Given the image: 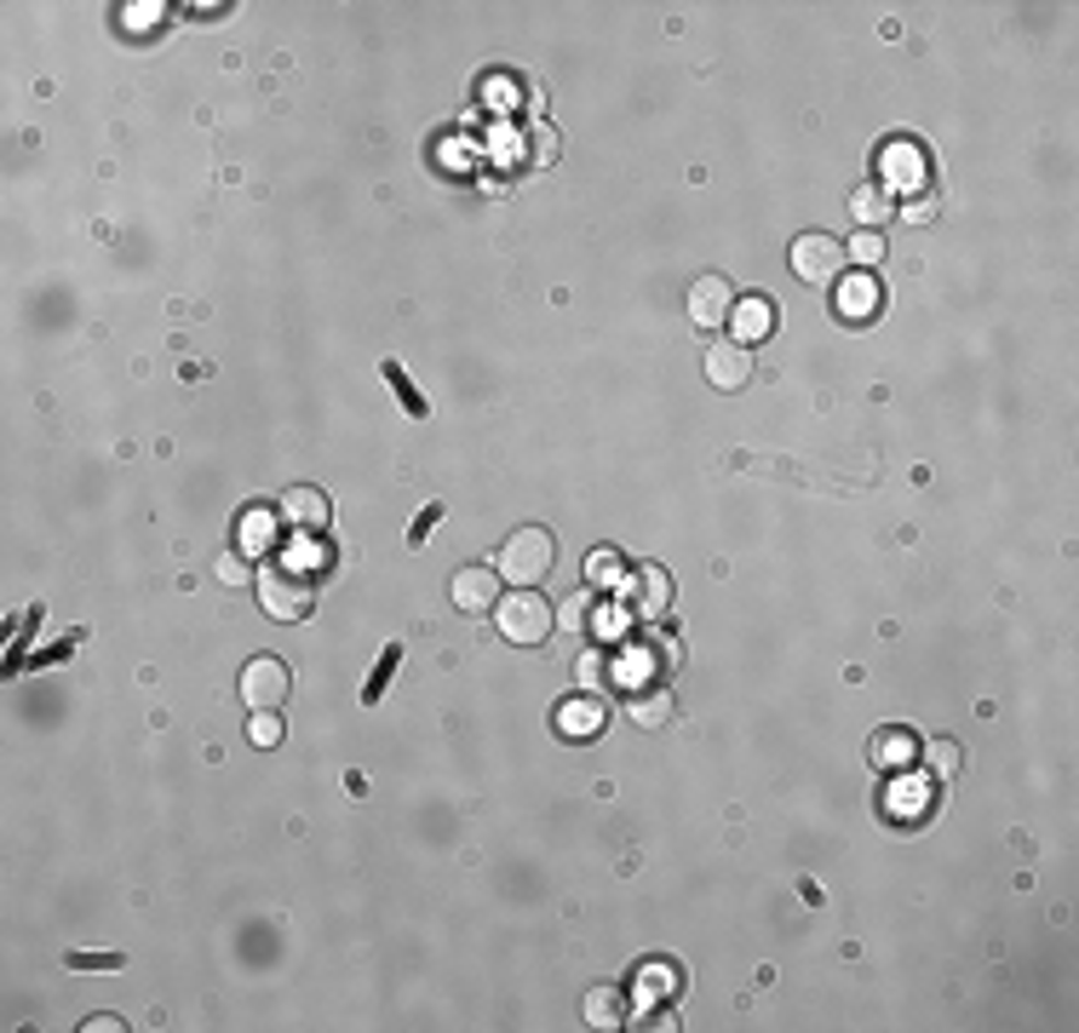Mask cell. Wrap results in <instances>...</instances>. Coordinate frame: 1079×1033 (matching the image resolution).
<instances>
[{
  "label": "cell",
  "mask_w": 1079,
  "mask_h": 1033,
  "mask_svg": "<svg viewBox=\"0 0 1079 1033\" xmlns=\"http://www.w3.org/2000/svg\"><path fill=\"white\" fill-rule=\"evenodd\" d=\"M551 563H558V540L546 535V528H517V535H506V546L494 551V574L506 586H540Z\"/></svg>",
  "instance_id": "cell-1"
},
{
  "label": "cell",
  "mask_w": 1079,
  "mask_h": 1033,
  "mask_svg": "<svg viewBox=\"0 0 1079 1033\" xmlns=\"http://www.w3.org/2000/svg\"><path fill=\"white\" fill-rule=\"evenodd\" d=\"M494 626H499V638H506V643L529 649V643H546V632L558 626V615H551V603L535 586H512V592H499V603H494Z\"/></svg>",
  "instance_id": "cell-2"
},
{
  "label": "cell",
  "mask_w": 1079,
  "mask_h": 1033,
  "mask_svg": "<svg viewBox=\"0 0 1079 1033\" xmlns=\"http://www.w3.org/2000/svg\"><path fill=\"white\" fill-rule=\"evenodd\" d=\"M793 276H798V282H810V288H833L844 276V242L821 236V231L798 236L793 242Z\"/></svg>",
  "instance_id": "cell-3"
},
{
  "label": "cell",
  "mask_w": 1079,
  "mask_h": 1033,
  "mask_svg": "<svg viewBox=\"0 0 1079 1033\" xmlns=\"http://www.w3.org/2000/svg\"><path fill=\"white\" fill-rule=\"evenodd\" d=\"M259 603H265L270 620H299V615H311V581L293 574V569H265L259 574Z\"/></svg>",
  "instance_id": "cell-4"
},
{
  "label": "cell",
  "mask_w": 1079,
  "mask_h": 1033,
  "mask_svg": "<svg viewBox=\"0 0 1079 1033\" xmlns=\"http://www.w3.org/2000/svg\"><path fill=\"white\" fill-rule=\"evenodd\" d=\"M288 684H293V677H288V666L276 661V654H254V661L241 666V700H247L254 712L282 707V700H288Z\"/></svg>",
  "instance_id": "cell-5"
},
{
  "label": "cell",
  "mask_w": 1079,
  "mask_h": 1033,
  "mask_svg": "<svg viewBox=\"0 0 1079 1033\" xmlns=\"http://www.w3.org/2000/svg\"><path fill=\"white\" fill-rule=\"evenodd\" d=\"M448 597H454L460 615H488L494 603H499V574L483 569V563H465L454 581H448Z\"/></svg>",
  "instance_id": "cell-6"
},
{
  "label": "cell",
  "mask_w": 1079,
  "mask_h": 1033,
  "mask_svg": "<svg viewBox=\"0 0 1079 1033\" xmlns=\"http://www.w3.org/2000/svg\"><path fill=\"white\" fill-rule=\"evenodd\" d=\"M626 597H632V615L643 620H661L672 609V574L661 563H643L632 581H626Z\"/></svg>",
  "instance_id": "cell-7"
},
{
  "label": "cell",
  "mask_w": 1079,
  "mask_h": 1033,
  "mask_svg": "<svg viewBox=\"0 0 1079 1033\" xmlns=\"http://www.w3.org/2000/svg\"><path fill=\"white\" fill-rule=\"evenodd\" d=\"M878 299H885V288L873 282V270H850V276H839V282H833V305H839L844 322L878 316Z\"/></svg>",
  "instance_id": "cell-8"
},
{
  "label": "cell",
  "mask_w": 1079,
  "mask_h": 1033,
  "mask_svg": "<svg viewBox=\"0 0 1079 1033\" xmlns=\"http://www.w3.org/2000/svg\"><path fill=\"white\" fill-rule=\"evenodd\" d=\"M730 311H735V293H730L723 276H700V282L689 288V322L695 327H723Z\"/></svg>",
  "instance_id": "cell-9"
},
{
  "label": "cell",
  "mask_w": 1079,
  "mask_h": 1033,
  "mask_svg": "<svg viewBox=\"0 0 1079 1033\" xmlns=\"http://www.w3.org/2000/svg\"><path fill=\"white\" fill-rule=\"evenodd\" d=\"M707 380H712L718 391H741V385L752 380V350L735 345V339L707 345Z\"/></svg>",
  "instance_id": "cell-10"
},
{
  "label": "cell",
  "mask_w": 1079,
  "mask_h": 1033,
  "mask_svg": "<svg viewBox=\"0 0 1079 1033\" xmlns=\"http://www.w3.org/2000/svg\"><path fill=\"white\" fill-rule=\"evenodd\" d=\"M604 723H609V700L592 695V689L558 707V736H569V741H586V736H597Z\"/></svg>",
  "instance_id": "cell-11"
},
{
  "label": "cell",
  "mask_w": 1079,
  "mask_h": 1033,
  "mask_svg": "<svg viewBox=\"0 0 1079 1033\" xmlns=\"http://www.w3.org/2000/svg\"><path fill=\"white\" fill-rule=\"evenodd\" d=\"M924 179H931V167H924V149L896 138V144L885 149V190H924Z\"/></svg>",
  "instance_id": "cell-12"
},
{
  "label": "cell",
  "mask_w": 1079,
  "mask_h": 1033,
  "mask_svg": "<svg viewBox=\"0 0 1079 1033\" xmlns=\"http://www.w3.org/2000/svg\"><path fill=\"white\" fill-rule=\"evenodd\" d=\"M282 517H288L293 528H305V535H322L334 512H328V494H322V489H305V483H299V489L282 494Z\"/></svg>",
  "instance_id": "cell-13"
},
{
  "label": "cell",
  "mask_w": 1079,
  "mask_h": 1033,
  "mask_svg": "<svg viewBox=\"0 0 1079 1033\" xmlns=\"http://www.w3.org/2000/svg\"><path fill=\"white\" fill-rule=\"evenodd\" d=\"M769 327H775V305H769V299H758V293L735 299V311H730V334H735V345H758V339H769Z\"/></svg>",
  "instance_id": "cell-14"
},
{
  "label": "cell",
  "mask_w": 1079,
  "mask_h": 1033,
  "mask_svg": "<svg viewBox=\"0 0 1079 1033\" xmlns=\"http://www.w3.org/2000/svg\"><path fill=\"white\" fill-rule=\"evenodd\" d=\"M885 810H890L896 821H908V816H924V810H931V781L901 770V775L890 781V787H885Z\"/></svg>",
  "instance_id": "cell-15"
},
{
  "label": "cell",
  "mask_w": 1079,
  "mask_h": 1033,
  "mask_svg": "<svg viewBox=\"0 0 1079 1033\" xmlns=\"http://www.w3.org/2000/svg\"><path fill=\"white\" fill-rule=\"evenodd\" d=\"M626 712H632V723H638V729H661V723L677 712V700H672L666 689L649 684V689H638L632 700H626Z\"/></svg>",
  "instance_id": "cell-16"
},
{
  "label": "cell",
  "mask_w": 1079,
  "mask_h": 1033,
  "mask_svg": "<svg viewBox=\"0 0 1079 1033\" xmlns=\"http://www.w3.org/2000/svg\"><path fill=\"white\" fill-rule=\"evenodd\" d=\"M873 759L885 764V770H908L919 759V741L908 736V729H878V736H873Z\"/></svg>",
  "instance_id": "cell-17"
},
{
  "label": "cell",
  "mask_w": 1079,
  "mask_h": 1033,
  "mask_svg": "<svg viewBox=\"0 0 1079 1033\" xmlns=\"http://www.w3.org/2000/svg\"><path fill=\"white\" fill-rule=\"evenodd\" d=\"M850 213H856V224L862 231H878L890 213H896V201H890V190L885 184H862L856 195H850Z\"/></svg>",
  "instance_id": "cell-18"
},
{
  "label": "cell",
  "mask_w": 1079,
  "mask_h": 1033,
  "mask_svg": "<svg viewBox=\"0 0 1079 1033\" xmlns=\"http://www.w3.org/2000/svg\"><path fill=\"white\" fill-rule=\"evenodd\" d=\"M655 672H666V666H661V654L649 649V643H638V649H620V661H615V684H638V689H643Z\"/></svg>",
  "instance_id": "cell-19"
},
{
  "label": "cell",
  "mask_w": 1079,
  "mask_h": 1033,
  "mask_svg": "<svg viewBox=\"0 0 1079 1033\" xmlns=\"http://www.w3.org/2000/svg\"><path fill=\"white\" fill-rule=\"evenodd\" d=\"M276 517H282V512H265V506L241 512V551H247V558H259V551L276 546Z\"/></svg>",
  "instance_id": "cell-20"
},
{
  "label": "cell",
  "mask_w": 1079,
  "mask_h": 1033,
  "mask_svg": "<svg viewBox=\"0 0 1079 1033\" xmlns=\"http://www.w3.org/2000/svg\"><path fill=\"white\" fill-rule=\"evenodd\" d=\"M581 1017H586L592 1028H620V1017H626L620 988H592V993H586V1004H581Z\"/></svg>",
  "instance_id": "cell-21"
},
{
  "label": "cell",
  "mask_w": 1079,
  "mask_h": 1033,
  "mask_svg": "<svg viewBox=\"0 0 1079 1033\" xmlns=\"http://www.w3.org/2000/svg\"><path fill=\"white\" fill-rule=\"evenodd\" d=\"M574 672H581V684H586L592 695H604V689L615 684V661H609V654H581V661H574Z\"/></svg>",
  "instance_id": "cell-22"
},
{
  "label": "cell",
  "mask_w": 1079,
  "mask_h": 1033,
  "mask_svg": "<svg viewBox=\"0 0 1079 1033\" xmlns=\"http://www.w3.org/2000/svg\"><path fill=\"white\" fill-rule=\"evenodd\" d=\"M844 259H856V270L878 265V259H885V236H878V231H856V236L844 242Z\"/></svg>",
  "instance_id": "cell-23"
},
{
  "label": "cell",
  "mask_w": 1079,
  "mask_h": 1033,
  "mask_svg": "<svg viewBox=\"0 0 1079 1033\" xmlns=\"http://www.w3.org/2000/svg\"><path fill=\"white\" fill-rule=\"evenodd\" d=\"M677 988V970L672 965H643L638 970V999L649 1004V999H661V993H672Z\"/></svg>",
  "instance_id": "cell-24"
},
{
  "label": "cell",
  "mask_w": 1079,
  "mask_h": 1033,
  "mask_svg": "<svg viewBox=\"0 0 1079 1033\" xmlns=\"http://www.w3.org/2000/svg\"><path fill=\"white\" fill-rule=\"evenodd\" d=\"M586 581L592 586H620V551H592V558H586Z\"/></svg>",
  "instance_id": "cell-25"
},
{
  "label": "cell",
  "mask_w": 1079,
  "mask_h": 1033,
  "mask_svg": "<svg viewBox=\"0 0 1079 1033\" xmlns=\"http://www.w3.org/2000/svg\"><path fill=\"white\" fill-rule=\"evenodd\" d=\"M282 718H276V707H265V712H254V723H247V741L254 746H282Z\"/></svg>",
  "instance_id": "cell-26"
},
{
  "label": "cell",
  "mask_w": 1079,
  "mask_h": 1033,
  "mask_svg": "<svg viewBox=\"0 0 1079 1033\" xmlns=\"http://www.w3.org/2000/svg\"><path fill=\"white\" fill-rule=\"evenodd\" d=\"M322 563H328V546H322V540H293V551H288V569L293 574H305V569H322Z\"/></svg>",
  "instance_id": "cell-27"
},
{
  "label": "cell",
  "mask_w": 1079,
  "mask_h": 1033,
  "mask_svg": "<svg viewBox=\"0 0 1079 1033\" xmlns=\"http://www.w3.org/2000/svg\"><path fill=\"white\" fill-rule=\"evenodd\" d=\"M586 620H592V597L586 592H574L569 603H558V626H563V632H586Z\"/></svg>",
  "instance_id": "cell-28"
},
{
  "label": "cell",
  "mask_w": 1079,
  "mask_h": 1033,
  "mask_svg": "<svg viewBox=\"0 0 1079 1033\" xmlns=\"http://www.w3.org/2000/svg\"><path fill=\"white\" fill-rule=\"evenodd\" d=\"M213 574H218L224 586H247V581H254V569H247V551H224V558L213 563Z\"/></svg>",
  "instance_id": "cell-29"
},
{
  "label": "cell",
  "mask_w": 1079,
  "mask_h": 1033,
  "mask_svg": "<svg viewBox=\"0 0 1079 1033\" xmlns=\"http://www.w3.org/2000/svg\"><path fill=\"white\" fill-rule=\"evenodd\" d=\"M385 380H391V391H396V402H408V414L414 419H425V396L408 385V373L403 368H396V362H385Z\"/></svg>",
  "instance_id": "cell-30"
},
{
  "label": "cell",
  "mask_w": 1079,
  "mask_h": 1033,
  "mask_svg": "<svg viewBox=\"0 0 1079 1033\" xmlns=\"http://www.w3.org/2000/svg\"><path fill=\"white\" fill-rule=\"evenodd\" d=\"M924 759H931V770L947 781L953 770H959V741H931V746H924Z\"/></svg>",
  "instance_id": "cell-31"
},
{
  "label": "cell",
  "mask_w": 1079,
  "mask_h": 1033,
  "mask_svg": "<svg viewBox=\"0 0 1079 1033\" xmlns=\"http://www.w3.org/2000/svg\"><path fill=\"white\" fill-rule=\"evenodd\" d=\"M529 156H535L540 167H551V161H558V127H546V121H540V127L529 133Z\"/></svg>",
  "instance_id": "cell-32"
},
{
  "label": "cell",
  "mask_w": 1079,
  "mask_h": 1033,
  "mask_svg": "<svg viewBox=\"0 0 1079 1033\" xmlns=\"http://www.w3.org/2000/svg\"><path fill=\"white\" fill-rule=\"evenodd\" d=\"M396 661H403V643H391V649H385V661L373 666V677H368V700H380V695H385V684H391Z\"/></svg>",
  "instance_id": "cell-33"
},
{
  "label": "cell",
  "mask_w": 1079,
  "mask_h": 1033,
  "mask_svg": "<svg viewBox=\"0 0 1079 1033\" xmlns=\"http://www.w3.org/2000/svg\"><path fill=\"white\" fill-rule=\"evenodd\" d=\"M936 218V195H919V201H908V224H931Z\"/></svg>",
  "instance_id": "cell-34"
},
{
  "label": "cell",
  "mask_w": 1079,
  "mask_h": 1033,
  "mask_svg": "<svg viewBox=\"0 0 1079 1033\" xmlns=\"http://www.w3.org/2000/svg\"><path fill=\"white\" fill-rule=\"evenodd\" d=\"M437 517H442V506H425V512L414 517V535H408V540L419 546V540H425V535H431V528H437Z\"/></svg>",
  "instance_id": "cell-35"
},
{
  "label": "cell",
  "mask_w": 1079,
  "mask_h": 1033,
  "mask_svg": "<svg viewBox=\"0 0 1079 1033\" xmlns=\"http://www.w3.org/2000/svg\"><path fill=\"white\" fill-rule=\"evenodd\" d=\"M620 626H626V615H620V609H604V615H597V632H604V638H615Z\"/></svg>",
  "instance_id": "cell-36"
},
{
  "label": "cell",
  "mask_w": 1079,
  "mask_h": 1033,
  "mask_svg": "<svg viewBox=\"0 0 1079 1033\" xmlns=\"http://www.w3.org/2000/svg\"><path fill=\"white\" fill-rule=\"evenodd\" d=\"M69 965H121L115 953H69Z\"/></svg>",
  "instance_id": "cell-37"
}]
</instances>
